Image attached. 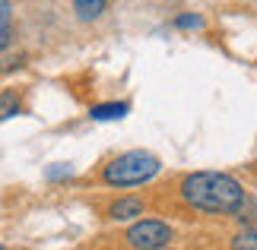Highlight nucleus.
I'll list each match as a JSON object with an SVG mask.
<instances>
[{"label": "nucleus", "instance_id": "f257e3e1", "mask_svg": "<svg viewBox=\"0 0 257 250\" xmlns=\"http://www.w3.org/2000/svg\"><path fill=\"white\" fill-rule=\"evenodd\" d=\"M181 196L194 209L232 215L244 203V187L232 174H222V171H194L181 181Z\"/></svg>", "mask_w": 257, "mask_h": 250}, {"label": "nucleus", "instance_id": "f03ea898", "mask_svg": "<svg viewBox=\"0 0 257 250\" xmlns=\"http://www.w3.org/2000/svg\"><path fill=\"white\" fill-rule=\"evenodd\" d=\"M159 171H162V162L153 152L134 149V152H124V155H117L105 165L102 181L108 187H137V184L153 181Z\"/></svg>", "mask_w": 257, "mask_h": 250}, {"label": "nucleus", "instance_id": "7ed1b4c3", "mask_svg": "<svg viewBox=\"0 0 257 250\" xmlns=\"http://www.w3.org/2000/svg\"><path fill=\"white\" fill-rule=\"evenodd\" d=\"M127 244L140 250H162L172 244V228L159 218H143V222L127 228Z\"/></svg>", "mask_w": 257, "mask_h": 250}, {"label": "nucleus", "instance_id": "20e7f679", "mask_svg": "<svg viewBox=\"0 0 257 250\" xmlns=\"http://www.w3.org/2000/svg\"><path fill=\"white\" fill-rule=\"evenodd\" d=\"M108 215H111L114 222H127V218H134V215H143V199H137V196H121L117 203H111Z\"/></svg>", "mask_w": 257, "mask_h": 250}, {"label": "nucleus", "instance_id": "39448f33", "mask_svg": "<svg viewBox=\"0 0 257 250\" xmlns=\"http://www.w3.org/2000/svg\"><path fill=\"white\" fill-rule=\"evenodd\" d=\"M131 111L124 102H111V105H95L92 111H89V117L92 121H121V117Z\"/></svg>", "mask_w": 257, "mask_h": 250}, {"label": "nucleus", "instance_id": "423d86ee", "mask_svg": "<svg viewBox=\"0 0 257 250\" xmlns=\"http://www.w3.org/2000/svg\"><path fill=\"white\" fill-rule=\"evenodd\" d=\"M111 0H73V10L80 13V19H98L108 10Z\"/></svg>", "mask_w": 257, "mask_h": 250}, {"label": "nucleus", "instance_id": "0eeeda50", "mask_svg": "<svg viewBox=\"0 0 257 250\" xmlns=\"http://www.w3.org/2000/svg\"><path fill=\"white\" fill-rule=\"evenodd\" d=\"M0 10H4V35H0V45L4 48H10V38H13V32H10V26H13V4H10V0H4V4H0Z\"/></svg>", "mask_w": 257, "mask_h": 250}, {"label": "nucleus", "instance_id": "6e6552de", "mask_svg": "<svg viewBox=\"0 0 257 250\" xmlns=\"http://www.w3.org/2000/svg\"><path fill=\"white\" fill-rule=\"evenodd\" d=\"M232 247L235 250H257V231H248V228H244L241 234L232 237Z\"/></svg>", "mask_w": 257, "mask_h": 250}, {"label": "nucleus", "instance_id": "1a4fd4ad", "mask_svg": "<svg viewBox=\"0 0 257 250\" xmlns=\"http://www.w3.org/2000/svg\"><path fill=\"white\" fill-rule=\"evenodd\" d=\"M16 114H19V102L13 98V92H4V111H0V117L10 121V117H16Z\"/></svg>", "mask_w": 257, "mask_h": 250}, {"label": "nucleus", "instance_id": "9d476101", "mask_svg": "<svg viewBox=\"0 0 257 250\" xmlns=\"http://www.w3.org/2000/svg\"><path fill=\"white\" fill-rule=\"evenodd\" d=\"M175 26H178V29H200L203 19L197 16V13H181V16L175 19Z\"/></svg>", "mask_w": 257, "mask_h": 250}, {"label": "nucleus", "instance_id": "9b49d317", "mask_svg": "<svg viewBox=\"0 0 257 250\" xmlns=\"http://www.w3.org/2000/svg\"><path fill=\"white\" fill-rule=\"evenodd\" d=\"M64 174H70V165H64V168H51V171H48V177H64Z\"/></svg>", "mask_w": 257, "mask_h": 250}]
</instances>
